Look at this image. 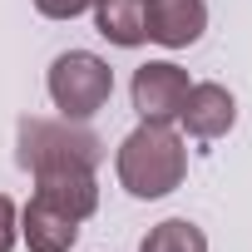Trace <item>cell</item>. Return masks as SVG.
I'll return each mask as SVG.
<instances>
[{
	"mask_svg": "<svg viewBox=\"0 0 252 252\" xmlns=\"http://www.w3.org/2000/svg\"><path fill=\"white\" fill-rule=\"evenodd\" d=\"M20 242L30 252H69L79 242V218H69L64 208H55L50 198L30 193L25 213H20Z\"/></svg>",
	"mask_w": 252,
	"mask_h": 252,
	"instance_id": "7",
	"label": "cell"
},
{
	"mask_svg": "<svg viewBox=\"0 0 252 252\" xmlns=\"http://www.w3.org/2000/svg\"><path fill=\"white\" fill-rule=\"evenodd\" d=\"M139 252H208V232L188 218H163L144 232Z\"/></svg>",
	"mask_w": 252,
	"mask_h": 252,
	"instance_id": "10",
	"label": "cell"
},
{
	"mask_svg": "<svg viewBox=\"0 0 252 252\" xmlns=\"http://www.w3.org/2000/svg\"><path fill=\"white\" fill-rule=\"evenodd\" d=\"M178 124L193 134V139H222L232 124H237V99L222 89V84H213V79H203V84H188V99H183V109H178Z\"/></svg>",
	"mask_w": 252,
	"mask_h": 252,
	"instance_id": "6",
	"label": "cell"
},
{
	"mask_svg": "<svg viewBox=\"0 0 252 252\" xmlns=\"http://www.w3.org/2000/svg\"><path fill=\"white\" fill-rule=\"evenodd\" d=\"M15 163L30 178L45 173H94L104 163V139L74 119H35L15 124Z\"/></svg>",
	"mask_w": 252,
	"mask_h": 252,
	"instance_id": "2",
	"label": "cell"
},
{
	"mask_svg": "<svg viewBox=\"0 0 252 252\" xmlns=\"http://www.w3.org/2000/svg\"><path fill=\"white\" fill-rule=\"evenodd\" d=\"M99 5V0H35V10L45 15V20H79V15H89Z\"/></svg>",
	"mask_w": 252,
	"mask_h": 252,
	"instance_id": "11",
	"label": "cell"
},
{
	"mask_svg": "<svg viewBox=\"0 0 252 252\" xmlns=\"http://www.w3.org/2000/svg\"><path fill=\"white\" fill-rule=\"evenodd\" d=\"M188 69L173 64V60H149L134 69V84H129V99L139 109L144 124H178V109L188 99Z\"/></svg>",
	"mask_w": 252,
	"mask_h": 252,
	"instance_id": "4",
	"label": "cell"
},
{
	"mask_svg": "<svg viewBox=\"0 0 252 252\" xmlns=\"http://www.w3.org/2000/svg\"><path fill=\"white\" fill-rule=\"evenodd\" d=\"M114 173L129 198H168L183 178H188V144L173 134V124H144L119 144L114 154Z\"/></svg>",
	"mask_w": 252,
	"mask_h": 252,
	"instance_id": "1",
	"label": "cell"
},
{
	"mask_svg": "<svg viewBox=\"0 0 252 252\" xmlns=\"http://www.w3.org/2000/svg\"><path fill=\"white\" fill-rule=\"evenodd\" d=\"M35 193L40 198H50L55 208H64L69 218H94V208H99V183H94V173H45V178H35Z\"/></svg>",
	"mask_w": 252,
	"mask_h": 252,
	"instance_id": "8",
	"label": "cell"
},
{
	"mask_svg": "<svg viewBox=\"0 0 252 252\" xmlns=\"http://www.w3.org/2000/svg\"><path fill=\"white\" fill-rule=\"evenodd\" d=\"M45 89H50V104L60 109V119L84 124V119H94V114L109 104V94H114V69H109V60H99L94 50H64V55H55V64H50V74H45Z\"/></svg>",
	"mask_w": 252,
	"mask_h": 252,
	"instance_id": "3",
	"label": "cell"
},
{
	"mask_svg": "<svg viewBox=\"0 0 252 252\" xmlns=\"http://www.w3.org/2000/svg\"><path fill=\"white\" fill-rule=\"evenodd\" d=\"M94 30L119 45V50H139L149 40L144 30V0H99L94 5Z\"/></svg>",
	"mask_w": 252,
	"mask_h": 252,
	"instance_id": "9",
	"label": "cell"
},
{
	"mask_svg": "<svg viewBox=\"0 0 252 252\" xmlns=\"http://www.w3.org/2000/svg\"><path fill=\"white\" fill-rule=\"evenodd\" d=\"M15 242H20V208L0 193V252H10Z\"/></svg>",
	"mask_w": 252,
	"mask_h": 252,
	"instance_id": "12",
	"label": "cell"
},
{
	"mask_svg": "<svg viewBox=\"0 0 252 252\" xmlns=\"http://www.w3.org/2000/svg\"><path fill=\"white\" fill-rule=\"evenodd\" d=\"M144 30L163 50H188L208 30V5L203 0H144Z\"/></svg>",
	"mask_w": 252,
	"mask_h": 252,
	"instance_id": "5",
	"label": "cell"
}]
</instances>
